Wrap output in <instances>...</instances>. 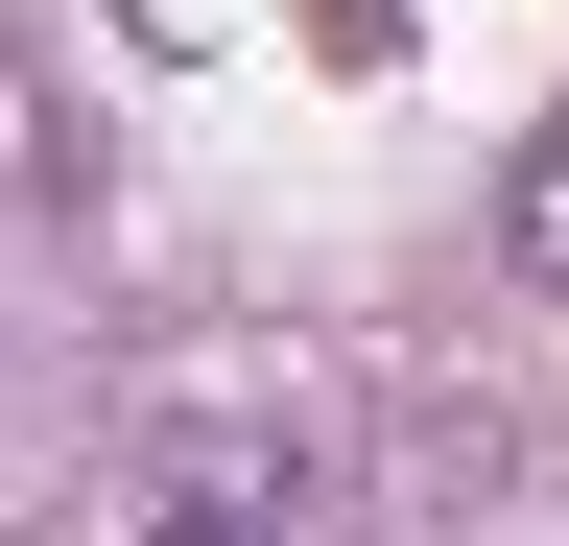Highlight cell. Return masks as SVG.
Returning a JSON list of instances; mask_svg holds the SVG:
<instances>
[{
    "label": "cell",
    "mask_w": 569,
    "mask_h": 546,
    "mask_svg": "<svg viewBox=\"0 0 569 546\" xmlns=\"http://www.w3.org/2000/svg\"><path fill=\"white\" fill-rule=\"evenodd\" d=\"M332 48H403V0H332Z\"/></svg>",
    "instance_id": "cell-3"
},
{
    "label": "cell",
    "mask_w": 569,
    "mask_h": 546,
    "mask_svg": "<svg viewBox=\"0 0 569 546\" xmlns=\"http://www.w3.org/2000/svg\"><path fill=\"white\" fill-rule=\"evenodd\" d=\"M522 286H569V143L522 167Z\"/></svg>",
    "instance_id": "cell-2"
},
{
    "label": "cell",
    "mask_w": 569,
    "mask_h": 546,
    "mask_svg": "<svg viewBox=\"0 0 569 546\" xmlns=\"http://www.w3.org/2000/svg\"><path fill=\"white\" fill-rule=\"evenodd\" d=\"M142 546H284V499H238V475H190V499H142Z\"/></svg>",
    "instance_id": "cell-1"
}]
</instances>
